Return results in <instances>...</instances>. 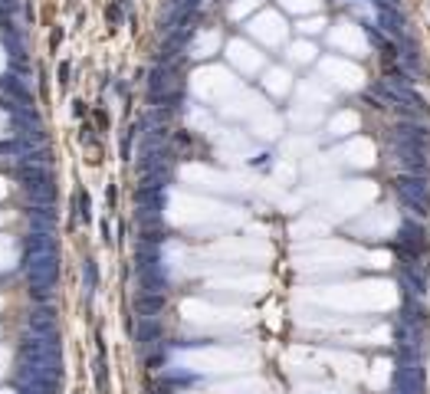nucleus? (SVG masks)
<instances>
[{"label":"nucleus","mask_w":430,"mask_h":394,"mask_svg":"<svg viewBox=\"0 0 430 394\" xmlns=\"http://www.w3.org/2000/svg\"><path fill=\"white\" fill-rule=\"evenodd\" d=\"M401 286H404L411 296H424L427 293V273L417 266V263H404V266H401Z\"/></svg>","instance_id":"1a4fd4ad"},{"label":"nucleus","mask_w":430,"mask_h":394,"mask_svg":"<svg viewBox=\"0 0 430 394\" xmlns=\"http://www.w3.org/2000/svg\"><path fill=\"white\" fill-rule=\"evenodd\" d=\"M95 388L99 394H109V365H105V345L99 338V358H95Z\"/></svg>","instance_id":"f8f14e48"},{"label":"nucleus","mask_w":430,"mask_h":394,"mask_svg":"<svg viewBox=\"0 0 430 394\" xmlns=\"http://www.w3.org/2000/svg\"><path fill=\"white\" fill-rule=\"evenodd\" d=\"M122 20H125V4H122V0H119V4H109V7H105V23H109V30H119Z\"/></svg>","instance_id":"2eb2a0df"},{"label":"nucleus","mask_w":430,"mask_h":394,"mask_svg":"<svg viewBox=\"0 0 430 394\" xmlns=\"http://www.w3.org/2000/svg\"><path fill=\"white\" fill-rule=\"evenodd\" d=\"M378 26H384L387 33H391V37H407L404 33V17H401V10L398 7H381L378 10Z\"/></svg>","instance_id":"9d476101"},{"label":"nucleus","mask_w":430,"mask_h":394,"mask_svg":"<svg viewBox=\"0 0 430 394\" xmlns=\"http://www.w3.org/2000/svg\"><path fill=\"white\" fill-rule=\"evenodd\" d=\"M23 269H26V282L30 286L53 289L59 279V250L56 246H46V250L23 253Z\"/></svg>","instance_id":"f03ea898"},{"label":"nucleus","mask_w":430,"mask_h":394,"mask_svg":"<svg viewBox=\"0 0 430 394\" xmlns=\"http://www.w3.org/2000/svg\"><path fill=\"white\" fill-rule=\"evenodd\" d=\"M73 204H76V220H89V217H92V200H89V194L82 188L76 191Z\"/></svg>","instance_id":"4468645a"},{"label":"nucleus","mask_w":430,"mask_h":394,"mask_svg":"<svg viewBox=\"0 0 430 394\" xmlns=\"http://www.w3.org/2000/svg\"><path fill=\"white\" fill-rule=\"evenodd\" d=\"M135 309L145 315V319H155L151 312H161V309H164V296H141V293H138Z\"/></svg>","instance_id":"ddd939ff"},{"label":"nucleus","mask_w":430,"mask_h":394,"mask_svg":"<svg viewBox=\"0 0 430 394\" xmlns=\"http://www.w3.org/2000/svg\"><path fill=\"white\" fill-rule=\"evenodd\" d=\"M394 194L401 197V204L407 210H414L417 217H427L430 213V184L427 177H417V174H401L394 181Z\"/></svg>","instance_id":"7ed1b4c3"},{"label":"nucleus","mask_w":430,"mask_h":394,"mask_svg":"<svg viewBox=\"0 0 430 394\" xmlns=\"http://www.w3.org/2000/svg\"><path fill=\"white\" fill-rule=\"evenodd\" d=\"M401 322H407V326H420V329H427V309L417 302V296H407L404 309H401Z\"/></svg>","instance_id":"9b49d317"},{"label":"nucleus","mask_w":430,"mask_h":394,"mask_svg":"<svg viewBox=\"0 0 430 394\" xmlns=\"http://www.w3.org/2000/svg\"><path fill=\"white\" fill-rule=\"evenodd\" d=\"M427 253V233L420 224H411L407 220L404 227H401V240H398V257L404 263H417L420 257Z\"/></svg>","instance_id":"20e7f679"},{"label":"nucleus","mask_w":430,"mask_h":394,"mask_svg":"<svg viewBox=\"0 0 430 394\" xmlns=\"http://www.w3.org/2000/svg\"><path fill=\"white\" fill-rule=\"evenodd\" d=\"M135 338H138V348H141L145 355H155L158 342H164V329L158 326L155 319H141V322H138Z\"/></svg>","instance_id":"0eeeda50"},{"label":"nucleus","mask_w":430,"mask_h":394,"mask_svg":"<svg viewBox=\"0 0 430 394\" xmlns=\"http://www.w3.org/2000/svg\"><path fill=\"white\" fill-rule=\"evenodd\" d=\"M0 89H4L7 105H10V109H33V105H30V102H33L30 89H26L17 76H4V79H0Z\"/></svg>","instance_id":"423d86ee"},{"label":"nucleus","mask_w":430,"mask_h":394,"mask_svg":"<svg viewBox=\"0 0 430 394\" xmlns=\"http://www.w3.org/2000/svg\"><path fill=\"white\" fill-rule=\"evenodd\" d=\"M30 335L59 338V329H56V312H53V309H37V312L30 315Z\"/></svg>","instance_id":"6e6552de"},{"label":"nucleus","mask_w":430,"mask_h":394,"mask_svg":"<svg viewBox=\"0 0 430 394\" xmlns=\"http://www.w3.org/2000/svg\"><path fill=\"white\" fill-rule=\"evenodd\" d=\"M13 174H17V181L23 184L26 197L33 200V204H53V197H56V177H53L50 164H17L13 168Z\"/></svg>","instance_id":"f257e3e1"},{"label":"nucleus","mask_w":430,"mask_h":394,"mask_svg":"<svg viewBox=\"0 0 430 394\" xmlns=\"http://www.w3.org/2000/svg\"><path fill=\"white\" fill-rule=\"evenodd\" d=\"M82 279H86V293H95V286H99V266H95V260L82 263Z\"/></svg>","instance_id":"dca6fc26"},{"label":"nucleus","mask_w":430,"mask_h":394,"mask_svg":"<svg viewBox=\"0 0 430 394\" xmlns=\"http://www.w3.org/2000/svg\"><path fill=\"white\" fill-rule=\"evenodd\" d=\"M69 73H73V66H69V63H59V82H62V86L69 82Z\"/></svg>","instance_id":"f3484780"},{"label":"nucleus","mask_w":430,"mask_h":394,"mask_svg":"<svg viewBox=\"0 0 430 394\" xmlns=\"http://www.w3.org/2000/svg\"><path fill=\"white\" fill-rule=\"evenodd\" d=\"M394 394H424V368L407 362L394 371Z\"/></svg>","instance_id":"39448f33"}]
</instances>
